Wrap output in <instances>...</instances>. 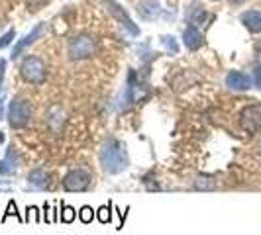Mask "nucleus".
Listing matches in <instances>:
<instances>
[{
  "label": "nucleus",
  "instance_id": "f257e3e1",
  "mask_svg": "<svg viewBox=\"0 0 261 235\" xmlns=\"http://www.w3.org/2000/svg\"><path fill=\"white\" fill-rule=\"evenodd\" d=\"M100 165L108 174H120L122 170L128 169L130 157L126 145L118 139H108L100 149Z\"/></svg>",
  "mask_w": 261,
  "mask_h": 235
},
{
  "label": "nucleus",
  "instance_id": "f03ea898",
  "mask_svg": "<svg viewBox=\"0 0 261 235\" xmlns=\"http://www.w3.org/2000/svg\"><path fill=\"white\" fill-rule=\"evenodd\" d=\"M6 118H8V124L14 130H20L24 128L30 118H32V106L28 100L24 98H14L12 102L8 104V112H6Z\"/></svg>",
  "mask_w": 261,
  "mask_h": 235
},
{
  "label": "nucleus",
  "instance_id": "7ed1b4c3",
  "mask_svg": "<svg viewBox=\"0 0 261 235\" xmlns=\"http://www.w3.org/2000/svg\"><path fill=\"white\" fill-rule=\"evenodd\" d=\"M20 71H22V77L26 78L28 82L36 84V86L43 84V80H45V63L39 57H36V55L24 57Z\"/></svg>",
  "mask_w": 261,
  "mask_h": 235
},
{
  "label": "nucleus",
  "instance_id": "20e7f679",
  "mask_svg": "<svg viewBox=\"0 0 261 235\" xmlns=\"http://www.w3.org/2000/svg\"><path fill=\"white\" fill-rule=\"evenodd\" d=\"M96 53V41L91 36H77L71 39L69 43V57L73 61H81V59H89Z\"/></svg>",
  "mask_w": 261,
  "mask_h": 235
},
{
  "label": "nucleus",
  "instance_id": "39448f33",
  "mask_svg": "<svg viewBox=\"0 0 261 235\" xmlns=\"http://www.w3.org/2000/svg\"><path fill=\"white\" fill-rule=\"evenodd\" d=\"M92 183V177L89 170L85 169H75L71 172H67L63 179V188L67 192H83L87 190Z\"/></svg>",
  "mask_w": 261,
  "mask_h": 235
},
{
  "label": "nucleus",
  "instance_id": "423d86ee",
  "mask_svg": "<svg viewBox=\"0 0 261 235\" xmlns=\"http://www.w3.org/2000/svg\"><path fill=\"white\" fill-rule=\"evenodd\" d=\"M102 2H105L106 10L112 14V18H114V20H116L118 24L124 27L126 32H130L134 38H136V36H140V27L134 24V20L130 18V14L126 12V10L118 4L116 0H102Z\"/></svg>",
  "mask_w": 261,
  "mask_h": 235
},
{
  "label": "nucleus",
  "instance_id": "0eeeda50",
  "mask_svg": "<svg viewBox=\"0 0 261 235\" xmlns=\"http://www.w3.org/2000/svg\"><path fill=\"white\" fill-rule=\"evenodd\" d=\"M43 32H45V22L38 24V26L34 27L32 32H30V34H26L24 38L20 39V41L14 45V51H12V55H10V57H12V61H14V59H18V57H20L22 53L26 51L28 47L32 45V43H36V41H38V39L43 36Z\"/></svg>",
  "mask_w": 261,
  "mask_h": 235
},
{
  "label": "nucleus",
  "instance_id": "6e6552de",
  "mask_svg": "<svg viewBox=\"0 0 261 235\" xmlns=\"http://www.w3.org/2000/svg\"><path fill=\"white\" fill-rule=\"evenodd\" d=\"M242 126L248 131H255L261 128V104L248 106L242 112Z\"/></svg>",
  "mask_w": 261,
  "mask_h": 235
},
{
  "label": "nucleus",
  "instance_id": "1a4fd4ad",
  "mask_svg": "<svg viewBox=\"0 0 261 235\" xmlns=\"http://www.w3.org/2000/svg\"><path fill=\"white\" fill-rule=\"evenodd\" d=\"M136 10H138L142 20L151 22V20H155V18L161 16V4H159V0H140Z\"/></svg>",
  "mask_w": 261,
  "mask_h": 235
},
{
  "label": "nucleus",
  "instance_id": "9d476101",
  "mask_svg": "<svg viewBox=\"0 0 261 235\" xmlns=\"http://www.w3.org/2000/svg\"><path fill=\"white\" fill-rule=\"evenodd\" d=\"M251 82L253 80L249 78V75L242 73V71H232L226 77V86L232 89V91H249L251 89Z\"/></svg>",
  "mask_w": 261,
  "mask_h": 235
},
{
  "label": "nucleus",
  "instance_id": "9b49d317",
  "mask_svg": "<svg viewBox=\"0 0 261 235\" xmlns=\"http://www.w3.org/2000/svg\"><path fill=\"white\" fill-rule=\"evenodd\" d=\"M183 43L187 49H191V51H196V49H200L202 47V34L198 32V27L196 26H187L183 32Z\"/></svg>",
  "mask_w": 261,
  "mask_h": 235
},
{
  "label": "nucleus",
  "instance_id": "f8f14e48",
  "mask_svg": "<svg viewBox=\"0 0 261 235\" xmlns=\"http://www.w3.org/2000/svg\"><path fill=\"white\" fill-rule=\"evenodd\" d=\"M242 24L246 26V30H249L251 34H259L261 32V12L259 10H246L240 16Z\"/></svg>",
  "mask_w": 261,
  "mask_h": 235
},
{
  "label": "nucleus",
  "instance_id": "ddd939ff",
  "mask_svg": "<svg viewBox=\"0 0 261 235\" xmlns=\"http://www.w3.org/2000/svg\"><path fill=\"white\" fill-rule=\"evenodd\" d=\"M28 183L34 188H45L49 186V172H45L43 169H36L28 174Z\"/></svg>",
  "mask_w": 261,
  "mask_h": 235
},
{
  "label": "nucleus",
  "instance_id": "4468645a",
  "mask_svg": "<svg viewBox=\"0 0 261 235\" xmlns=\"http://www.w3.org/2000/svg\"><path fill=\"white\" fill-rule=\"evenodd\" d=\"M61 212H63V214H61V222L63 223H71L77 218V212H75V208H71V206H65V204H63V206H61Z\"/></svg>",
  "mask_w": 261,
  "mask_h": 235
},
{
  "label": "nucleus",
  "instance_id": "2eb2a0df",
  "mask_svg": "<svg viewBox=\"0 0 261 235\" xmlns=\"http://www.w3.org/2000/svg\"><path fill=\"white\" fill-rule=\"evenodd\" d=\"M196 188L198 190H212V188H216V183L212 179H208V177H200L196 181Z\"/></svg>",
  "mask_w": 261,
  "mask_h": 235
},
{
  "label": "nucleus",
  "instance_id": "dca6fc26",
  "mask_svg": "<svg viewBox=\"0 0 261 235\" xmlns=\"http://www.w3.org/2000/svg\"><path fill=\"white\" fill-rule=\"evenodd\" d=\"M163 45L167 47V51H171L173 55H177L179 53V45H177V41H175V38L173 36H163Z\"/></svg>",
  "mask_w": 261,
  "mask_h": 235
},
{
  "label": "nucleus",
  "instance_id": "f3484780",
  "mask_svg": "<svg viewBox=\"0 0 261 235\" xmlns=\"http://www.w3.org/2000/svg\"><path fill=\"white\" fill-rule=\"evenodd\" d=\"M79 218H81L83 223H91L92 218H94V212H92V208L85 206V208H81V212H79Z\"/></svg>",
  "mask_w": 261,
  "mask_h": 235
},
{
  "label": "nucleus",
  "instance_id": "a211bd4d",
  "mask_svg": "<svg viewBox=\"0 0 261 235\" xmlns=\"http://www.w3.org/2000/svg\"><path fill=\"white\" fill-rule=\"evenodd\" d=\"M16 38V32L14 30H8L2 38H0V49H4V47H8L10 43H12V39Z\"/></svg>",
  "mask_w": 261,
  "mask_h": 235
},
{
  "label": "nucleus",
  "instance_id": "6ab92c4d",
  "mask_svg": "<svg viewBox=\"0 0 261 235\" xmlns=\"http://www.w3.org/2000/svg\"><path fill=\"white\" fill-rule=\"evenodd\" d=\"M10 216L18 218V222H22V218H20V216H18V212H16V202H14V200H10V202H8V208H6V214H4V218H2V220L6 222Z\"/></svg>",
  "mask_w": 261,
  "mask_h": 235
},
{
  "label": "nucleus",
  "instance_id": "aec40b11",
  "mask_svg": "<svg viewBox=\"0 0 261 235\" xmlns=\"http://www.w3.org/2000/svg\"><path fill=\"white\" fill-rule=\"evenodd\" d=\"M98 222L100 223L110 222V206H102V208L98 210Z\"/></svg>",
  "mask_w": 261,
  "mask_h": 235
},
{
  "label": "nucleus",
  "instance_id": "412c9836",
  "mask_svg": "<svg viewBox=\"0 0 261 235\" xmlns=\"http://www.w3.org/2000/svg\"><path fill=\"white\" fill-rule=\"evenodd\" d=\"M204 18H206L204 10H202V8H198V10L195 12V16L191 18V24H193V26H198V24H202V22H204Z\"/></svg>",
  "mask_w": 261,
  "mask_h": 235
},
{
  "label": "nucleus",
  "instance_id": "4be33fe9",
  "mask_svg": "<svg viewBox=\"0 0 261 235\" xmlns=\"http://www.w3.org/2000/svg\"><path fill=\"white\" fill-rule=\"evenodd\" d=\"M253 82H255V86L261 91V65H257L253 69Z\"/></svg>",
  "mask_w": 261,
  "mask_h": 235
},
{
  "label": "nucleus",
  "instance_id": "5701e85b",
  "mask_svg": "<svg viewBox=\"0 0 261 235\" xmlns=\"http://www.w3.org/2000/svg\"><path fill=\"white\" fill-rule=\"evenodd\" d=\"M6 163H8V165H10V167H18V163H20V161H18V157L14 155V151H8V155H6Z\"/></svg>",
  "mask_w": 261,
  "mask_h": 235
},
{
  "label": "nucleus",
  "instance_id": "b1692460",
  "mask_svg": "<svg viewBox=\"0 0 261 235\" xmlns=\"http://www.w3.org/2000/svg\"><path fill=\"white\" fill-rule=\"evenodd\" d=\"M14 169L6 163V161H0V174H12Z\"/></svg>",
  "mask_w": 261,
  "mask_h": 235
},
{
  "label": "nucleus",
  "instance_id": "393cba45",
  "mask_svg": "<svg viewBox=\"0 0 261 235\" xmlns=\"http://www.w3.org/2000/svg\"><path fill=\"white\" fill-rule=\"evenodd\" d=\"M4 69H6V61L0 59V82H2V78H4Z\"/></svg>",
  "mask_w": 261,
  "mask_h": 235
},
{
  "label": "nucleus",
  "instance_id": "a878e982",
  "mask_svg": "<svg viewBox=\"0 0 261 235\" xmlns=\"http://www.w3.org/2000/svg\"><path fill=\"white\" fill-rule=\"evenodd\" d=\"M2 118H6L4 116V104H2V92H0V120Z\"/></svg>",
  "mask_w": 261,
  "mask_h": 235
},
{
  "label": "nucleus",
  "instance_id": "bb28decb",
  "mask_svg": "<svg viewBox=\"0 0 261 235\" xmlns=\"http://www.w3.org/2000/svg\"><path fill=\"white\" fill-rule=\"evenodd\" d=\"M255 53H257V57H261V39L255 43Z\"/></svg>",
  "mask_w": 261,
  "mask_h": 235
},
{
  "label": "nucleus",
  "instance_id": "cd10ccee",
  "mask_svg": "<svg viewBox=\"0 0 261 235\" xmlns=\"http://www.w3.org/2000/svg\"><path fill=\"white\" fill-rule=\"evenodd\" d=\"M232 4H240V2H244V0H230Z\"/></svg>",
  "mask_w": 261,
  "mask_h": 235
},
{
  "label": "nucleus",
  "instance_id": "c85d7f7f",
  "mask_svg": "<svg viewBox=\"0 0 261 235\" xmlns=\"http://www.w3.org/2000/svg\"><path fill=\"white\" fill-rule=\"evenodd\" d=\"M0 143H4V135H2V131H0Z\"/></svg>",
  "mask_w": 261,
  "mask_h": 235
}]
</instances>
